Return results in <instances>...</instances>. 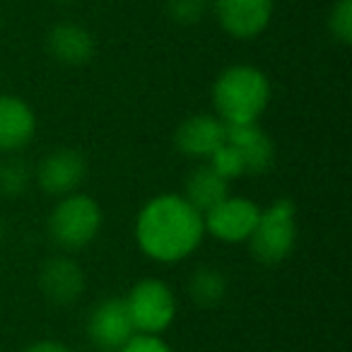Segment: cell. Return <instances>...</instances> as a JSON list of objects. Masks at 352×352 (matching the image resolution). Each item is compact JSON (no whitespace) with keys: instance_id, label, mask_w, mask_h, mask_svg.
Instances as JSON below:
<instances>
[{"instance_id":"obj_5","label":"cell","mask_w":352,"mask_h":352,"mask_svg":"<svg viewBox=\"0 0 352 352\" xmlns=\"http://www.w3.org/2000/svg\"><path fill=\"white\" fill-rule=\"evenodd\" d=\"M131 311L138 333L162 336L176 318V297L164 280L147 278L133 285L128 297H123Z\"/></svg>"},{"instance_id":"obj_21","label":"cell","mask_w":352,"mask_h":352,"mask_svg":"<svg viewBox=\"0 0 352 352\" xmlns=\"http://www.w3.org/2000/svg\"><path fill=\"white\" fill-rule=\"evenodd\" d=\"M118 352H171V347L162 336H152V333H133L131 340H128Z\"/></svg>"},{"instance_id":"obj_18","label":"cell","mask_w":352,"mask_h":352,"mask_svg":"<svg viewBox=\"0 0 352 352\" xmlns=\"http://www.w3.org/2000/svg\"><path fill=\"white\" fill-rule=\"evenodd\" d=\"M210 0H166V15L171 22L182 27H191L206 17Z\"/></svg>"},{"instance_id":"obj_13","label":"cell","mask_w":352,"mask_h":352,"mask_svg":"<svg viewBox=\"0 0 352 352\" xmlns=\"http://www.w3.org/2000/svg\"><path fill=\"white\" fill-rule=\"evenodd\" d=\"M36 133V116L25 99L0 94V152H17L32 142Z\"/></svg>"},{"instance_id":"obj_22","label":"cell","mask_w":352,"mask_h":352,"mask_svg":"<svg viewBox=\"0 0 352 352\" xmlns=\"http://www.w3.org/2000/svg\"><path fill=\"white\" fill-rule=\"evenodd\" d=\"M22 352H70V347L60 340H36L27 345Z\"/></svg>"},{"instance_id":"obj_10","label":"cell","mask_w":352,"mask_h":352,"mask_svg":"<svg viewBox=\"0 0 352 352\" xmlns=\"http://www.w3.org/2000/svg\"><path fill=\"white\" fill-rule=\"evenodd\" d=\"M227 140V126L215 113H193L174 131V145L191 160H210Z\"/></svg>"},{"instance_id":"obj_17","label":"cell","mask_w":352,"mask_h":352,"mask_svg":"<svg viewBox=\"0 0 352 352\" xmlns=\"http://www.w3.org/2000/svg\"><path fill=\"white\" fill-rule=\"evenodd\" d=\"M34 182V169L22 157H6L0 162V196L20 198Z\"/></svg>"},{"instance_id":"obj_6","label":"cell","mask_w":352,"mask_h":352,"mask_svg":"<svg viewBox=\"0 0 352 352\" xmlns=\"http://www.w3.org/2000/svg\"><path fill=\"white\" fill-rule=\"evenodd\" d=\"M258 217L261 206H256L251 198L227 196L220 206L203 215V227H206V234H212L225 244H241L254 234Z\"/></svg>"},{"instance_id":"obj_15","label":"cell","mask_w":352,"mask_h":352,"mask_svg":"<svg viewBox=\"0 0 352 352\" xmlns=\"http://www.w3.org/2000/svg\"><path fill=\"white\" fill-rule=\"evenodd\" d=\"M230 196V182L220 171H215V166L201 164L198 169H193L186 179V198L201 215H206L208 210H212L215 206H220L225 198Z\"/></svg>"},{"instance_id":"obj_9","label":"cell","mask_w":352,"mask_h":352,"mask_svg":"<svg viewBox=\"0 0 352 352\" xmlns=\"http://www.w3.org/2000/svg\"><path fill=\"white\" fill-rule=\"evenodd\" d=\"M220 27L234 39H254L273 20L275 0H210Z\"/></svg>"},{"instance_id":"obj_16","label":"cell","mask_w":352,"mask_h":352,"mask_svg":"<svg viewBox=\"0 0 352 352\" xmlns=\"http://www.w3.org/2000/svg\"><path fill=\"white\" fill-rule=\"evenodd\" d=\"M227 294V278L220 268L212 265H201L188 278V297L193 304L203 309H212L225 299Z\"/></svg>"},{"instance_id":"obj_2","label":"cell","mask_w":352,"mask_h":352,"mask_svg":"<svg viewBox=\"0 0 352 352\" xmlns=\"http://www.w3.org/2000/svg\"><path fill=\"white\" fill-rule=\"evenodd\" d=\"M270 82L256 65H230L212 82L215 116L225 123H256L268 109Z\"/></svg>"},{"instance_id":"obj_4","label":"cell","mask_w":352,"mask_h":352,"mask_svg":"<svg viewBox=\"0 0 352 352\" xmlns=\"http://www.w3.org/2000/svg\"><path fill=\"white\" fill-rule=\"evenodd\" d=\"M297 241V206L289 198H278L261 208L258 225L249 236V249L256 261L265 265L283 263Z\"/></svg>"},{"instance_id":"obj_7","label":"cell","mask_w":352,"mask_h":352,"mask_svg":"<svg viewBox=\"0 0 352 352\" xmlns=\"http://www.w3.org/2000/svg\"><path fill=\"white\" fill-rule=\"evenodd\" d=\"M87 179V160L75 147H56L39 162L34 171V182L49 196L65 198L78 193Z\"/></svg>"},{"instance_id":"obj_14","label":"cell","mask_w":352,"mask_h":352,"mask_svg":"<svg viewBox=\"0 0 352 352\" xmlns=\"http://www.w3.org/2000/svg\"><path fill=\"white\" fill-rule=\"evenodd\" d=\"M46 46H49V54L68 68L87 65L97 51L92 32L75 22H58L46 36Z\"/></svg>"},{"instance_id":"obj_11","label":"cell","mask_w":352,"mask_h":352,"mask_svg":"<svg viewBox=\"0 0 352 352\" xmlns=\"http://www.w3.org/2000/svg\"><path fill=\"white\" fill-rule=\"evenodd\" d=\"M85 270L70 256H51L39 268V289L56 307H70L85 292Z\"/></svg>"},{"instance_id":"obj_1","label":"cell","mask_w":352,"mask_h":352,"mask_svg":"<svg viewBox=\"0 0 352 352\" xmlns=\"http://www.w3.org/2000/svg\"><path fill=\"white\" fill-rule=\"evenodd\" d=\"M203 236V215L184 196L162 193L138 212L135 241L142 254L157 263L188 258L201 246Z\"/></svg>"},{"instance_id":"obj_8","label":"cell","mask_w":352,"mask_h":352,"mask_svg":"<svg viewBox=\"0 0 352 352\" xmlns=\"http://www.w3.org/2000/svg\"><path fill=\"white\" fill-rule=\"evenodd\" d=\"M135 331L123 297H109L94 304L87 316V338L99 352H118Z\"/></svg>"},{"instance_id":"obj_3","label":"cell","mask_w":352,"mask_h":352,"mask_svg":"<svg viewBox=\"0 0 352 352\" xmlns=\"http://www.w3.org/2000/svg\"><path fill=\"white\" fill-rule=\"evenodd\" d=\"M102 208L92 196L70 193L58 198L49 217V234L63 251H80L97 239L102 230Z\"/></svg>"},{"instance_id":"obj_12","label":"cell","mask_w":352,"mask_h":352,"mask_svg":"<svg viewBox=\"0 0 352 352\" xmlns=\"http://www.w3.org/2000/svg\"><path fill=\"white\" fill-rule=\"evenodd\" d=\"M227 145L239 152L246 176H261L275 164V145L268 133L256 123H225Z\"/></svg>"},{"instance_id":"obj_19","label":"cell","mask_w":352,"mask_h":352,"mask_svg":"<svg viewBox=\"0 0 352 352\" xmlns=\"http://www.w3.org/2000/svg\"><path fill=\"white\" fill-rule=\"evenodd\" d=\"M328 30L333 39L340 41L342 46L352 44V0H338L328 17Z\"/></svg>"},{"instance_id":"obj_20","label":"cell","mask_w":352,"mask_h":352,"mask_svg":"<svg viewBox=\"0 0 352 352\" xmlns=\"http://www.w3.org/2000/svg\"><path fill=\"white\" fill-rule=\"evenodd\" d=\"M208 164L215 166V171H220L227 182H232V179H239V176H246L244 162H241L239 152H236L232 145H227V142L210 157V160H208Z\"/></svg>"}]
</instances>
